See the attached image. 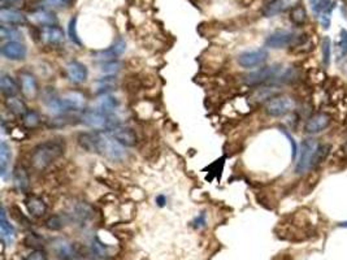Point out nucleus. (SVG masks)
I'll return each mask as SVG.
<instances>
[{"mask_svg": "<svg viewBox=\"0 0 347 260\" xmlns=\"http://www.w3.org/2000/svg\"><path fill=\"white\" fill-rule=\"evenodd\" d=\"M79 145L90 151L97 152L111 161H122L126 157L125 147L118 143L109 132L83 133L78 137Z\"/></svg>", "mask_w": 347, "mask_h": 260, "instance_id": "obj_1", "label": "nucleus"}, {"mask_svg": "<svg viewBox=\"0 0 347 260\" xmlns=\"http://www.w3.org/2000/svg\"><path fill=\"white\" fill-rule=\"evenodd\" d=\"M67 145L63 138H54L39 143L33 149L30 155V165L33 169L42 172L59 160L65 152Z\"/></svg>", "mask_w": 347, "mask_h": 260, "instance_id": "obj_2", "label": "nucleus"}, {"mask_svg": "<svg viewBox=\"0 0 347 260\" xmlns=\"http://www.w3.org/2000/svg\"><path fill=\"white\" fill-rule=\"evenodd\" d=\"M79 120L83 125H86L97 132H109L117 125H120L117 118L113 117L112 114H105L98 110L83 111Z\"/></svg>", "mask_w": 347, "mask_h": 260, "instance_id": "obj_3", "label": "nucleus"}, {"mask_svg": "<svg viewBox=\"0 0 347 260\" xmlns=\"http://www.w3.org/2000/svg\"><path fill=\"white\" fill-rule=\"evenodd\" d=\"M295 108V102L291 96L287 95H277L269 102H267L264 106L265 113L271 117H282L286 116L290 112H293Z\"/></svg>", "mask_w": 347, "mask_h": 260, "instance_id": "obj_4", "label": "nucleus"}, {"mask_svg": "<svg viewBox=\"0 0 347 260\" xmlns=\"http://www.w3.org/2000/svg\"><path fill=\"white\" fill-rule=\"evenodd\" d=\"M317 147L318 143L316 139L307 138L302 142L301 150H299V159H298L297 167H295V172L298 175H303L311 169L312 159H313Z\"/></svg>", "mask_w": 347, "mask_h": 260, "instance_id": "obj_5", "label": "nucleus"}, {"mask_svg": "<svg viewBox=\"0 0 347 260\" xmlns=\"http://www.w3.org/2000/svg\"><path fill=\"white\" fill-rule=\"evenodd\" d=\"M279 74H281V68L278 65H271V67H264V68H259L258 71L251 72L244 75L243 81L248 86H260L269 81H277Z\"/></svg>", "mask_w": 347, "mask_h": 260, "instance_id": "obj_6", "label": "nucleus"}, {"mask_svg": "<svg viewBox=\"0 0 347 260\" xmlns=\"http://www.w3.org/2000/svg\"><path fill=\"white\" fill-rule=\"evenodd\" d=\"M301 36H297L293 32H276L265 39V46L271 48H283V47L295 46Z\"/></svg>", "mask_w": 347, "mask_h": 260, "instance_id": "obj_7", "label": "nucleus"}, {"mask_svg": "<svg viewBox=\"0 0 347 260\" xmlns=\"http://www.w3.org/2000/svg\"><path fill=\"white\" fill-rule=\"evenodd\" d=\"M268 59V52L264 48H259V50H254V51H247V52H243L241 54L237 59L238 64L242 67V68H256V67H260L261 64H264L265 61Z\"/></svg>", "mask_w": 347, "mask_h": 260, "instance_id": "obj_8", "label": "nucleus"}, {"mask_svg": "<svg viewBox=\"0 0 347 260\" xmlns=\"http://www.w3.org/2000/svg\"><path fill=\"white\" fill-rule=\"evenodd\" d=\"M38 37L40 42L47 46H61L65 40L64 30L58 25L44 26L38 30Z\"/></svg>", "mask_w": 347, "mask_h": 260, "instance_id": "obj_9", "label": "nucleus"}, {"mask_svg": "<svg viewBox=\"0 0 347 260\" xmlns=\"http://www.w3.org/2000/svg\"><path fill=\"white\" fill-rule=\"evenodd\" d=\"M332 118L325 112H317L313 113L311 117L307 118V121L304 124V132L307 134H317V133L325 130L330 125Z\"/></svg>", "mask_w": 347, "mask_h": 260, "instance_id": "obj_10", "label": "nucleus"}, {"mask_svg": "<svg viewBox=\"0 0 347 260\" xmlns=\"http://www.w3.org/2000/svg\"><path fill=\"white\" fill-rule=\"evenodd\" d=\"M126 50V42L122 38H118L113 44L108 47L107 50L99 51L95 54V59L102 63H109V61H116L118 56H121Z\"/></svg>", "mask_w": 347, "mask_h": 260, "instance_id": "obj_11", "label": "nucleus"}, {"mask_svg": "<svg viewBox=\"0 0 347 260\" xmlns=\"http://www.w3.org/2000/svg\"><path fill=\"white\" fill-rule=\"evenodd\" d=\"M112 137L117 141L118 143H121L124 147H134L138 142V137L137 133L129 126H122V125H117L116 128L109 130Z\"/></svg>", "mask_w": 347, "mask_h": 260, "instance_id": "obj_12", "label": "nucleus"}, {"mask_svg": "<svg viewBox=\"0 0 347 260\" xmlns=\"http://www.w3.org/2000/svg\"><path fill=\"white\" fill-rule=\"evenodd\" d=\"M0 54L12 61L24 60L28 54V48L21 42H7L0 48Z\"/></svg>", "mask_w": 347, "mask_h": 260, "instance_id": "obj_13", "label": "nucleus"}, {"mask_svg": "<svg viewBox=\"0 0 347 260\" xmlns=\"http://www.w3.org/2000/svg\"><path fill=\"white\" fill-rule=\"evenodd\" d=\"M20 89L28 99H35L39 93V86L36 82V78L29 72H22L20 74Z\"/></svg>", "mask_w": 347, "mask_h": 260, "instance_id": "obj_14", "label": "nucleus"}, {"mask_svg": "<svg viewBox=\"0 0 347 260\" xmlns=\"http://www.w3.org/2000/svg\"><path fill=\"white\" fill-rule=\"evenodd\" d=\"M281 91H279L278 87H275V86H264V87H259V89H255L252 93H251L250 98H248V102L251 104H255V106H259V104L267 103L271 99H273L275 96L279 95Z\"/></svg>", "mask_w": 347, "mask_h": 260, "instance_id": "obj_15", "label": "nucleus"}, {"mask_svg": "<svg viewBox=\"0 0 347 260\" xmlns=\"http://www.w3.org/2000/svg\"><path fill=\"white\" fill-rule=\"evenodd\" d=\"M0 21L3 25H25L28 17L15 8H0Z\"/></svg>", "mask_w": 347, "mask_h": 260, "instance_id": "obj_16", "label": "nucleus"}, {"mask_svg": "<svg viewBox=\"0 0 347 260\" xmlns=\"http://www.w3.org/2000/svg\"><path fill=\"white\" fill-rule=\"evenodd\" d=\"M67 75H68L70 82L79 85V83H83L86 81L89 72H87L86 65L74 60L68 63V65H67Z\"/></svg>", "mask_w": 347, "mask_h": 260, "instance_id": "obj_17", "label": "nucleus"}, {"mask_svg": "<svg viewBox=\"0 0 347 260\" xmlns=\"http://www.w3.org/2000/svg\"><path fill=\"white\" fill-rule=\"evenodd\" d=\"M297 4H299V0H275L267 4L261 12L265 17H273L276 14L282 13L287 9H293Z\"/></svg>", "mask_w": 347, "mask_h": 260, "instance_id": "obj_18", "label": "nucleus"}, {"mask_svg": "<svg viewBox=\"0 0 347 260\" xmlns=\"http://www.w3.org/2000/svg\"><path fill=\"white\" fill-rule=\"evenodd\" d=\"M12 178H13V185H15L16 190L18 192L26 194L30 190V176L29 172L26 171L25 167L22 165H17L13 169L12 173Z\"/></svg>", "mask_w": 347, "mask_h": 260, "instance_id": "obj_19", "label": "nucleus"}, {"mask_svg": "<svg viewBox=\"0 0 347 260\" xmlns=\"http://www.w3.org/2000/svg\"><path fill=\"white\" fill-rule=\"evenodd\" d=\"M69 215L75 223L85 224L94 216V208L86 202H77L72 207V211Z\"/></svg>", "mask_w": 347, "mask_h": 260, "instance_id": "obj_20", "label": "nucleus"}, {"mask_svg": "<svg viewBox=\"0 0 347 260\" xmlns=\"http://www.w3.org/2000/svg\"><path fill=\"white\" fill-rule=\"evenodd\" d=\"M30 16H32L30 20H32L35 25L40 26V28L58 25V17H56V14L52 11H50V9H35L34 12H32Z\"/></svg>", "mask_w": 347, "mask_h": 260, "instance_id": "obj_21", "label": "nucleus"}, {"mask_svg": "<svg viewBox=\"0 0 347 260\" xmlns=\"http://www.w3.org/2000/svg\"><path fill=\"white\" fill-rule=\"evenodd\" d=\"M26 208H28V212L30 214V216L35 219H40L43 218L44 215L47 212V204L42 198L35 195H30L28 196V199L25 200Z\"/></svg>", "mask_w": 347, "mask_h": 260, "instance_id": "obj_22", "label": "nucleus"}, {"mask_svg": "<svg viewBox=\"0 0 347 260\" xmlns=\"http://www.w3.org/2000/svg\"><path fill=\"white\" fill-rule=\"evenodd\" d=\"M0 90H1V94L5 98H11V96L17 95L20 86L13 79V77L5 74V73H1V75H0Z\"/></svg>", "mask_w": 347, "mask_h": 260, "instance_id": "obj_23", "label": "nucleus"}, {"mask_svg": "<svg viewBox=\"0 0 347 260\" xmlns=\"http://www.w3.org/2000/svg\"><path fill=\"white\" fill-rule=\"evenodd\" d=\"M0 229H1V241L7 245H11L15 238V228L9 224L4 207H1V214H0Z\"/></svg>", "mask_w": 347, "mask_h": 260, "instance_id": "obj_24", "label": "nucleus"}, {"mask_svg": "<svg viewBox=\"0 0 347 260\" xmlns=\"http://www.w3.org/2000/svg\"><path fill=\"white\" fill-rule=\"evenodd\" d=\"M5 107H7V110L9 111L11 113H13L15 116H21V117L29 111L28 107H26L25 102H24L21 98H18L17 95L7 98V99H5Z\"/></svg>", "mask_w": 347, "mask_h": 260, "instance_id": "obj_25", "label": "nucleus"}, {"mask_svg": "<svg viewBox=\"0 0 347 260\" xmlns=\"http://www.w3.org/2000/svg\"><path fill=\"white\" fill-rule=\"evenodd\" d=\"M11 147L8 146V143L5 141H1V143H0V175L3 178L7 175L8 164L11 161Z\"/></svg>", "mask_w": 347, "mask_h": 260, "instance_id": "obj_26", "label": "nucleus"}, {"mask_svg": "<svg viewBox=\"0 0 347 260\" xmlns=\"http://www.w3.org/2000/svg\"><path fill=\"white\" fill-rule=\"evenodd\" d=\"M74 0H38L35 5L38 9H64L70 7Z\"/></svg>", "mask_w": 347, "mask_h": 260, "instance_id": "obj_27", "label": "nucleus"}, {"mask_svg": "<svg viewBox=\"0 0 347 260\" xmlns=\"http://www.w3.org/2000/svg\"><path fill=\"white\" fill-rule=\"evenodd\" d=\"M307 11L302 4H297L295 7L290 11V21L295 26H303L307 22Z\"/></svg>", "mask_w": 347, "mask_h": 260, "instance_id": "obj_28", "label": "nucleus"}, {"mask_svg": "<svg viewBox=\"0 0 347 260\" xmlns=\"http://www.w3.org/2000/svg\"><path fill=\"white\" fill-rule=\"evenodd\" d=\"M330 150H332V147L328 143L326 145H318L317 150H316L315 155H313V159H312L311 169H316L317 167H320L326 160V157L329 156Z\"/></svg>", "mask_w": 347, "mask_h": 260, "instance_id": "obj_29", "label": "nucleus"}, {"mask_svg": "<svg viewBox=\"0 0 347 260\" xmlns=\"http://www.w3.org/2000/svg\"><path fill=\"white\" fill-rule=\"evenodd\" d=\"M118 107V100L116 99L115 96L111 95H104L99 103H98V111H101L105 114H112V112Z\"/></svg>", "mask_w": 347, "mask_h": 260, "instance_id": "obj_30", "label": "nucleus"}, {"mask_svg": "<svg viewBox=\"0 0 347 260\" xmlns=\"http://www.w3.org/2000/svg\"><path fill=\"white\" fill-rule=\"evenodd\" d=\"M336 55L337 60H344L347 56V30L346 29H341L340 36H338V40L336 43Z\"/></svg>", "mask_w": 347, "mask_h": 260, "instance_id": "obj_31", "label": "nucleus"}, {"mask_svg": "<svg viewBox=\"0 0 347 260\" xmlns=\"http://www.w3.org/2000/svg\"><path fill=\"white\" fill-rule=\"evenodd\" d=\"M0 37H1V39L8 40V42H18V39H21L22 34L20 33V30H17L13 26L1 24V26H0Z\"/></svg>", "mask_w": 347, "mask_h": 260, "instance_id": "obj_32", "label": "nucleus"}, {"mask_svg": "<svg viewBox=\"0 0 347 260\" xmlns=\"http://www.w3.org/2000/svg\"><path fill=\"white\" fill-rule=\"evenodd\" d=\"M56 254L58 258L61 260H72L74 258V247L70 246L69 243H67L65 241H59L56 243Z\"/></svg>", "mask_w": 347, "mask_h": 260, "instance_id": "obj_33", "label": "nucleus"}, {"mask_svg": "<svg viewBox=\"0 0 347 260\" xmlns=\"http://www.w3.org/2000/svg\"><path fill=\"white\" fill-rule=\"evenodd\" d=\"M21 118H22V125H24L26 129H29V130L36 129L40 125V116L38 112H35V111L29 110Z\"/></svg>", "mask_w": 347, "mask_h": 260, "instance_id": "obj_34", "label": "nucleus"}, {"mask_svg": "<svg viewBox=\"0 0 347 260\" xmlns=\"http://www.w3.org/2000/svg\"><path fill=\"white\" fill-rule=\"evenodd\" d=\"M24 243H25L26 247H33L34 250H42L44 246V241L43 238L38 235L36 233H29L26 234L25 239H24Z\"/></svg>", "mask_w": 347, "mask_h": 260, "instance_id": "obj_35", "label": "nucleus"}, {"mask_svg": "<svg viewBox=\"0 0 347 260\" xmlns=\"http://www.w3.org/2000/svg\"><path fill=\"white\" fill-rule=\"evenodd\" d=\"M311 1L312 9L317 16L322 13V12L328 11L332 7V0H310Z\"/></svg>", "mask_w": 347, "mask_h": 260, "instance_id": "obj_36", "label": "nucleus"}, {"mask_svg": "<svg viewBox=\"0 0 347 260\" xmlns=\"http://www.w3.org/2000/svg\"><path fill=\"white\" fill-rule=\"evenodd\" d=\"M46 228L50 230H60L64 226V218H61L60 215H54L46 220Z\"/></svg>", "mask_w": 347, "mask_h": 260, "instance_id": "obj_37", "label": "nucleus"}, {"mask_svg": "<svg viewBox=\"0 0 347 260\" xmlns=\"http://www.w3.org/2000/svg\"><path fill=\"white\" fill-rule=\"evenodd\" d=\"M330 57H332V47H330V39L328 37L322 40V64L325 68H328L330 64Z\"/></svg>", "mask_w": 347, "mask_h": 260, "instance_id": "obj_38", "label": "nucleus"}, {"mask_svg": "<svg viewBox=\"0 0 347 260\" xmlns=\"http://www.w3.org/2000/svg\"><path fill=\"white\" fill-rule=\"evenodd\" d=\"M68 34H69V38H70V40H72L73 43L78 44V46L82 44V43H81V39H79L78 33H77V17H73L72 20L69 21Z\"/></svg>", "mask_w": 347, "mask_h": 260, "instance_id": "obj_39", "label": "nucleus"}, {"mask_svg": "<svg viewBox=\"0 0 347 260\" xmlns=\"http://www.w3.org/2000/svg\"><path fill=\"white\" fill-rule=\"evenodd\" d=\"M70 117H68L67 114H59L58 117L51 118V121L48 122L51 128H63V126H67L68 124H70Z\"/></svg>", "mask_w": 347, "mask_h": 260, "instance_id": "obj_40", "label": "nucleus"}, {"mask_svg": "<svg viewBox=\"0 0 347 260\" xmlns=\"http://www.w3.org/2000/svg\"><path fill=\"white\" fill-rule=\"evenodd\" d=\"M24 260H48V257L43 250H33L32 253L26 255Z\"/></svg>", "mask_w": 347, "mask_h": 260, "instance_id": "obj_41", "label": "nucleus"}, {"mask_svg": "<svg viewBox=\"0 0 347 260\" xmlns=\"http://www.w3.org/2000/svg\"><path fill=\"white\" fill-rule=\"evenodd\" d=\"M12 216H13L18 223H21V224L30 225L29 219L26 218V216H24V214H22L21 211L18 210V208H16V207H13V210H12Z\"/></svg>", "mask_w": 347, "mask_h": 260, "instance_id": "obj_42", "label": "nucleus"}, {"mask_svg": "<svg viewBox=\"0 0 347 260\" xmlns=\"http://www.w3.org/2000/svg\"><path fill=\"white\" fill-rule=\"evenodd\" d=\"M118 69H120V63H117V61L103 63V65H102V71L107 72V73H115Z\"/></svg>", "mask_w": 347, "mask_h": 260, "instance_id": "obj_43", "label": "nucleus"}, {"mask_svg": "<svg viewBox=\"0 0 347 260\" xmlns=\"http://www.w3.org/2000/svg\"><path fill=\"white\" fill-rule=\"evenodd\" d=\"M191 224H193V226L195 229H201V228H203V226H206V224H207L206 212H202L199 216H197V218H195V220H194Z\"/></svg>", "mask_w": 347, "mask_h": 260, "instance_id": "obj_44", "label": "nucleus"}, {"mask_svg": "<svg viewBox=\"0 0 347 260\" xmlns=\"http://www.w3.org/2000/svg\"><path fill=\"white\" fill-rule=\"evenodd\" d=\"M25 3V0H0V5L1 8H13L20 7Z\"/></svg>", "mask_w": 347, "mask_h": 260, "instance_id": "obj_45", "label": "nucleus"}, {"mask_svg": "<svg viewBox=\"0 0 347 260\" xmlns=\"http://www.w3.org/2000/svg\"><path fill=\"white\" fill-rule=\"evenodd\" d=\"M285 133V136L289 138V141H290V143H291V147H293V159L295 160V157H297V153H298V149H297V143L294 142V139H293V137L290 136L289 133L287 132H283Z\"/></svg>", "mask_w": 347, "mask_h": 260, "instance_id": "obj_46", "label": "nucleus"}, {"mask_svg": "<svg viewBox=\"0 0 347 260\" xmlns=\"http://www.w3.org/2000/svg\"><path fill=\"white\" fill-rule=\"evenodd\" d=\"M156 202H158L159 206L163 207L165 203H167V199H165V196H164V195H159L158 198H156Z\"/></svg>", "mask_w": 347, "mask_h": 260, "instance_id": "obj_47", "label": "nucleus"}, {"mask_svg": "<svg viewBox=\"0 0 347 260\" xmlns=\"http://www.w3.org/2000/svg\"><path fill=\"white\" fill-rule=\"evenodd\" d=\"M273 260H293L291 258L289 257V255H279V257L275 258Z\"/></svg>", "mask_w": 347, "mask_h": 260, "instance_id": "obj_48", "label": "nucleus"}, {"mask_svg": "<svg viewBox=\"0 0 347 260\" xmlns=\"http://www.w3.org/2000/svg\"><path fill=\"white\" fill-rule=\"evenodd\" d=\"M344 152H345V155H346V157H347V143L344 146Z\"/></svg>", "mask_w": 347, "mask_h": 260, "instance_id": "obj_49", "label": "nucleus"}, {"mask_svg": "<svg viewBox=\"0 0 347 260\" xmlns=\"http://www.w3.org/2000/svg\"><path fill=\"white\" fill-rule=\"evenodd\" d=\"M340 226H346V228H347V221H346V223H342V224H340Z\"/></svg>", "mask_w": 347, "mask_h": 260, "instance_id": "obj_50", "label": "nucleus"}, {"mask_svg": "<svg viewBox=\"0 0 347 260\" xmlns=\"http://www.w3.org/2000/svg\"><path fill=\"white\" fill-rule=\"evenodd\" d=\"M271 1H275V0H271Z\"/></svg>", "mask_w": 347, "mask_h": 260, "instance_id": "obj_51", "label": "nucleus"}]
</instances>
